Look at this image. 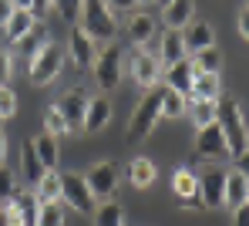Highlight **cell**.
I'll return each instance as SVG.
<instances>
[{"label":"cell","instance_id":"6da1fadb","mask_svg":"<svg viewBox=\"0 0 249 226\" xmlns=\"http://www.w3.org/2000/svg\"><path fill=\"white\" fill-rule=\"evenodd\" d=\"M215 122L226 135V145H229V155H243L249 145V129L246 118H243V108L232 101V98H219V108H215Z\"/></svg>","mask_w":249,"mask_h":226},{"label":"cell","instance_id":"7a4b0ae2","mask_svg":"<svg viewBox=\"0 0 249 226\" xmlns=\"http://www.w3.org/2000/svg\"><path fill=\"white\" fill-rule=\"evenodd\" d=\"M162 98H165V85H155V88L138 101L135 115L128 118V138H131V142L148 138V132L155 129V122L162 118Z\"/></svg>","mask_w":249,"mask_h":226},{"label":"cell","instance_id":"3957f363","mask_svg":"<svg viewBox=\"0 0 249 226\" xmlns=\"http://www.w3.org/2000/svg\"><path fill=\"white\" fill-rule=\"evenodd\" d=\"M81 31L91 41H111L118 24H115V14L108 10L105 0H84L81 7Z\"/></svg>","mask_w":249,"mask_h":226},{"label":"cell","instance_id":"277c9868","mask_svg":"<svg viewBox=\"0 0 249 226\" xmlns=\"http://www.w3.org/2000/svg\"><path fill=\"white\" fill-rule=\"evenodd\" d=\"M61 68H64V51L54 44V41H44L41 51L27 64V75H31L34 85H47V81H54L61 75Z\"/></svg>","mask_w":249,"mask_h":226},{"label":"cell","instance_id":"5b68a950","mask_svg":"<svg viewBox=\"0 0 249 226\" xmlns=\"http://www.w3.org/2000/svg\"><path fill=\"white\" fill-rule=\"evenodd\" d=\"M94 81L101 91H115L122 81V44H108L105 51H98L94 57Z\"/></svg>","mask_w":249,"mask_h":226},{"label":"cell","instance_id":"8992f818","mask_svg":"<svg viewBox=\"0 0 249 226\" xmlns=\"http://www.w3.org/2000/svg\"><path fill=\"white\" fill-rule=\"evenodd\" d=\"M84 182H88V189H91L94 199H108L118 189V166L115 162H94L84 172Z\"/></svg>","mask_w":249,"mask_h":226},{"label":"cell","instance_id":"52a82bcc","mask_svg":"<svg viewBox=\"0 0 249 226\" xmlns=\"http://www.w3.org/2000/svg\"><path fill=\"white\" fill-rule=\"evenodd\" d=\"M61 199H64L68 206H74L78 213H94V206H98V199L91 196L84 176H74V172L61 176Z\"/></svg>","mask_w":249,"mask_h":226},{"label":"cell","instance_id":"ba28073f","mask_svg":"<svg viewBox=\"0 0 249 226\" xmlns=\"http://www.w3.org/2000/svg\"><path fill=\"white\" fill-rule=\"evenodd\" d=\"M196 155H199V159H209V162L229 159V145H226V135H222L219 122L199 129V135H196Z\"/></svg>","mask_w":249,"mask_h":226},{"label":"cell","instance_id":"9c48e42d","mask_svg":"<svg viewBox=\"0 0 249 226\" xmlns=\"http://www.w3.org/2000/svg\"><path fill=\"white\" fill-rule=\"evenodd\" d=\"M226 176H229V172H222V169H206V172L199 176V196H202L206 209L226 206Z\"/></svg>","mask_w":249,"mask_h":226},{"label":"cell","instance_id":"30bf717a","mask_svg":"<svg viewBox=\"0 0 249 226\" xmlns=\"http://www.w3.org/2000/svg\"><path fill=\"white\" fill-rule=\"evenodd\" d=\"M88 91L84 88H71L64 98H61V105H57V112L64 115V122H68V129H81L84 122V112H88Z\"/></svg>","mask_w":249,"mask_h":226},{"label":"cell","instance_id":"8fae6325","mask_svg":"<svg viewBox=\"0 0 249 226\" xmlns=\"http://www.w3.org/2000/svg\"><path fill=\"white\" fill-rule=\"evenodd\" d=\"M68 51H71V57H74V68H91L94 57H98V44L84 34L81 27L71 31V38H68Z\"/></svg>","mask_w":249,"mask_h":226},{"label":"cell","instance_id":"7c38bea8","mask_svg":"<svg viewBox=\"0 0 249 226\" xmlns=\"http://www.w3.org/2000/svg\"><path fill=\"white\" fill-rule=\"evenodd\" d=\"M192 78H196V64L189 57H182V61H175V64L165 68V88L178 91V94H189L192 91Z\"/></svg>","mask_w":249,"mask_h":226},{"label":"cell","instance_id":"4fadbf2b","mask_svg":"<svg viewBox=\"0 0 249 226\" xmlns=\"http://www.w3.org/2000/svg\"><path fill=\"white\" fill-rule=\"evenodd\" d=\"M108 118H111V101H108L105 94H98V98L88 101V112H84L81 129L84 132H101V129L108 125Z\"/></svg>","mask_w":249,"mask_h":226},{"label":"cell","instance_id":"5bb4252c","mask_svg":"<svg viewBox=\"0 0 249 226\" xmlns=\"http://www.w3.org/2000/svg\"><path fill=\"white\" fill-rule=\"evenodd\" d=\"M185 57V44H182V31H168L159 38V47H155V61L159 64H175V61H182Z\"/></svg>","mask_w":249,"mask_h":226},{"label":"cell","instance_id":"9a60e30c","mask_svg":"<svg viewBox=\"0 0 249 226\" xmlns=\"http://www.w3.org/2000/svg\"><path fill=\"white\" fill-rule=\"evenodd\" d=\"M196 14V0H168L165 3V27L168 31H182L192 24Z\"/></svg>","mask_w":249,"mask_h":226},{"label":"cell","instance_id":"2e32d148","mask_svg":"<svg viewBox=\"0 0 249 226\" xmlns=\"http://www.w3.org/2000/svg\"><path fill=\"white\" fill-rule=\"evenodd\" d=\"M131 75H135V81L142 88H155L159 85V61H155V54H135Z\"/></svg>","mask_w":249,"mask_h":226},{"label":"cell","instance_id":"e0dca14e","mask_svg":"<svg viewBox=\"0 0 249 226\" xmlns=\"http://www.w3.org/2000/svg\"><path fill=\"white\" fill-rule=\"evenodd\" d=\"M182 44L185 51H206V47L215 44V31H212V24H189V31L182 34Z\"/></svg>","mask_w":249,"mask_h":226},{"label":"cell","instance_id":"ac0fdd59","mask_svg":"<svg viewBox=\"0 0 249 226\" xmlns=\"http://www.w3.org/2000/svg\"><path fill=\"white\" fill-rule=\"evenodd\" d=\"M34 27H37V20H34V14H31V10H14V14L7 17V24H3L7 38H10L14 44H17L20 38H27Z\"/></svg>","mask_w":249,"mask_h":226},{"label":"cell","instance_id":"d6986e66","mask_svg":"<svg viewBox=\"0 0 249 226\" xmlns=\"http://www.w3.org/2000/svg\"><path fill=\"white\" fill-rule=\"evenodd\" d=\"M31 145H34V152H37V159L44 162V169H57V159H61V149H57V138L41 132V135L31 138Z\"/></svg>","mask_w":249,"mask_h":226},{"label":"cell","instance_id":"ffe728a7","mask_svg":"<svg viewBox=\"0 0 249 226\" xmlns=\"http://www.w3.org/2000/svg\"><path fill=\"white\" fill-rule=\"evenodd\" d=\"M34 199L37 203H61V176L47 169L41 179L34 182Z\"/></svg>","mask_w":249,"mask_h":226},{"label":"cell","instance_id":"44dd1931","mask_svg":"<svg viewBox=\"0 0 249 226\" xmlns=\"http://www.w3.org/2000/svg\"><path fill=\"white\" fill-rule=\"evenodd\" d=\"M185 108H189V115H192V122H196V129H206L215 122V108H219V101H209V98H189L185 94Z\"/></svg>","mask_w":249,"mask_h":226},{"label":"cell","instance_id":"7402d4cb","mask_svg":"<svg viewBox=\"0 0 249 226\" xmlns=\"http://www.w3.org/2000/svg\"><path fill=\"white\" fill-rule=\"evenodd\" d=\"M155 38V20H152V14H135L131 20H128V41L131 44H148Z\"/></svg>","mask_w":249,"mask_h":226},{"label":"cell","instance_id":"603a6c76","mask_svg":"<svg viewBox=\"0 0 249 226\" xmlns=\"http://www.w3.org/2000/svg\"><path fill=\"white\" fill-rule=\"evenodd\" d=\"M155 176H159V172H155V162H152V159H142V155L131 159V166H128V182H131V186L148 189V186L155 182Z\"/></svg>","mask_w":249,"mask_h":226},{"label":"cell","instance_id":"cb8c5ba5","mask_svg":"<svg viewBox=\"0 0 249 226\" xmlns=\"http://www.w3.org/2000/svg\"><path fill=\"white\" fill-rule=\"evenodd\" d=\"M249 196V179L243 172H229L226 176V206L229 209H236V206H243Z\"/></svg>","mask_w":249,"mask_h":226},{"label":"cell","instance_id":"d4e9b609","mask_svg":"<svg viewBox=\"0 0 249 226\" xmlns=\"http://www.w3.org/2000/svg\"><path fill=\"white\" fill-rule=\"evenodd\" d=\"M192 98H209V101H219L222 91H219V75H206V71H196L192 78Z\"/></svg>","mask_w":249,"mask_h":226},{"label":"cell","instance_id":"484cf974","mask_svg":"<svg viewBox=\"0 0 249 226\" xmlns=\"http://www.w3.org/2000/svg\"><path fill=\"white\" fill-rule=\"evenodd\" d=\"M20 166H24V179L31 182V186H34V182L47 172V169H44V162L37 159V152H34V145H31V142L20 149Z\"/></svg>","mask_w":249,"mask_h":226},{"label":"cell","instance_id":"4316f807","mask_svg":"<svg viewBox=\"0 0 249 226\" xmlns=\"http://www.w3.org/2000/svg\"><path fill=\"white\" fill-rule=\"evenodd\" d=\"M192 64H196V71H206V75H219V68H222V51H219L215 44L206 47V51H196Z\"/></svg>","mask_w":249,"mask_h":226},{"label":"cell","instance_id":"83f0119b","mask_svg":"<svg viewBox=\"0 0 249 226\" xmlns=\"http://www.w3.org/2000/svg\"><path fill=\"white\" fill-rule=\"evenodd\" d=\"M172 189H175L178 199H185V196L199 192V176H196L192 169H175V176H172Z\"/></svg>","mask_w":249,"mask_h":226},{"label":"cell","instance_id":"f1b7e54d","mask_svg":"<svg viewBox=\"0 0 249 226\" xmlns=\"http://www.w3.org/2000/svg\"><path fill=\"white\" fill-rule=\"evenodd\" d=\"M91 216H94V226H122V220H124L118 203H101V206H94Z\"/></svg>","mask_w":249,"mask_h":226},{"label":"cell","instance_id":"f546056e","mask_svg":"<svg viewBox=\"0 0 249 226\" xmlns=\"http://www.w3.org/2000/svg\"><path fill=\"white\" fill-rule=\"evenodd\" d=\"M34 226H64V206L61 203H37V223Z\"/></svg>","mask_w":249,"mask_h":226},{"label":"cell","instance_id":"4dcf8cb0","mask_svg":"<svg viewBox=\"0 0 249 226\" xmlns=\"http://www.w3.org/2000/svg\"><path fill=\"white\" fill-rule=\"evenodd\" d=\"M185 94H178V91L165 88V98H162V118H178L182 112H185Z\"/></svg>","mask_w":249,"mask_h":226},{"label":"cell","instance_id":"1f68e13d","mask_svg":"<svg viewBox=\"0 0 249 226\" xmlns=\"http://www.w3.org/2000/svg\"><path fill=\"white\" fill-rule=\"evenodd\" d=\"M44 132H47V135H54V138H61L64 132H71V129H68V122H64V115L57 112V105L44 112Z\"/></svg>","mask_w":249,"mask_h":226},{"label":"cell","instance_id":"d6a6232c","mask_svg":"<svg viewBox=\"0 0 249 226\" xmlns=\"http://www.w3.org/2000/svg\"><path fill=\"white\" fill-rule=\"evenodd\" d=\"M81 7H84V0H54V10H57L68 24H74V20L81 17Z\"/></svg>","mask_w":249,"mask_h":226},{"label":"cell","instance_id":"836d02e7","mask_svg":"<svg viewBox=\"0 0 249 226\" xmlns=\"http://www.w3.org/2000/svg\"><path fill=\"white\" fill-rule=\"evenodd\" d=\"M14 192H17V182H14V176L0 166V206H10Z\"/></svg>","mask_w":249,"mask_h":226},{"label":"cell","instance_id":"e575fe53","mask_svg":"<svg viewBox=\"0 0 249 226\" xmlns=\"http://www.w3.org/2000/svg\"><path fill=\"white\" fill-rule=\"evenodd\" d=\"M14 112H17V94H14L10 88H0V115L10 118Z\"/></svg>","mask_w":249,"mask_h":226},{"label":"cell","instance_id":"d590c367","mask_svg":"<svg viewBox=\"0 0 249 226\" xmlns=\"http://www.w3.org/2000/svg\"><path fill=\"white\" fill-rule=\"evenodd\" d=\"M17 44H20V51H24L27 57H34V54L41 51V44H44V41H41V34H34V31H31V34H27V38H20Z\"/></svg>","mask_w":249,"mask_h":226},{"label":"cell","instance_id":"8d00e7d4","mask_svg":"<svg viewBox=\"0 0 249 226\" xmlns=\"http://www.w3.org/2000/svg\"><path fill=\"white\" fill-rule=\"evenodd\" d=\"M10 75H14V64H10V54H7V51H0V88H7V81H10Z\"/></svg>","mask_w":249,"mask_h":226},{"label":"cell","instance_id":"74e56055","mask_svg":"<svg viewBox=\"0 0 249 226\" xmlns=\"http://www.w3.org/2000/svg\"><path fill=\"white\" fill-rule=\"evenodd\" d=\"M51 7H54V0H31V14H34V20H44V17L51 14Z\"/></svg>","mask_w":249,"mask_h":226},{"label":"cell","instance_id":"f35d334b","mask_svg":"<svg viewBox=\"0 0 249 226\" xmlns=\"http://www.w3.org/2000/svg\"><path fill=\"white\" fill-rule=\"evenodd\" d=\"M232 226H249V203L232 209Z\"/></svg>","mask_w":249,"mask_h":226},{"label":"cell","instance_id":"ab89813d","mask_svg":"<svg viewBox=\"0 0 249 226\" xmlns=\"http://www.w3.org/2000/svg\"><path fill=\"white\" fill-rule=\"evenodd\" d=\"M182 209H206V203H202V196H199V192H192V196H185V199H182Z\"/></svg>","mask_w":249,"mask_h":226},{"label":"cell","instance_id":"60d3db41","mask_svg":"<svg viewBox=\"0 0 249 226\" xmlns=\"http://www.w3.org/2000/svg\"><path fill=\"white\" fill-rule=\"evenodd\" d=\"M105 3H108V10L115 14V10H131L138 0H105Z\"/></svg>","mask_w":249,"mask_h":226},{"label":"cell","instance_id":"b9f144b4","mask_svg":"<svg viewBox=\"0 0 249 226\" xmlns=\"http://www.w3.org/2000/svg\"><path fill=\"white\" fill-rule=\"evenodd\" d=\"M236 172H243V176L249 179V145H246L243 155H236Z\"/></svg>","mask_w":249,"mask_h":226},{"label":"cell","instance_id":"7bdbcfd3","mask_svg":"<svg viewBox=\"0 0 249 226\" xmlns=\"http://www.w3.org/2000/svg\"><path fill=\"white\" fill-rule=\"evenodd\" d=\"M236 24H239V34L249 41V7H246V10H239V20H236Z\"/></svg>","mask_w":249,"mask_h":226},{"label":"cell","instance_id":"ee69618b","mask_svg":"<svg viewBox=\"0 0 249 226\" xmlns=\"http://www.w3.org/2000/svg\"><path fill=\"white\" fill-rule=\"evenodd\" d=\"M10 14H14V3H10V0H0V27L7 24V17H10Z\"/></svg>","mask_w":249,"mask_h":226},{"label":"cell","instance_id":"f6af8a7d","mask_svg":"<svg viewBox=\"0 0 249 226\" xmlns=\"http://www.w3.org/2000/svg\"><path fill=\"white\" fill-rule=\"evenodd\" d=\"M3 159H7V135L0 132V166H3Z\"/></svg>","mask_w":249,"mask_h":226},{"label":"cell","instance_id":"bcb514c9","mask_svg":"<svg viewBox=\"0 0 249 226\" xmlns=\"http://www.w3.org/2000/svg\"><path fill=\"white\" fill-rule=\"evenodd\" d=\"M14 3V10H31V0H10Z\"/></svg>","mask_w":249,"mask_h":226},{"label":"cell","instance_id":"7dc6e473","mask_svg":"<svg viewBox=\"0 0 249 226\" xmlns=\"http://www.w3.org/2000/svg\"><path fill=\"white\" fill-rule=\"evenodd\" d=\"M138 3H155V0H138Z\"/></svg>","mask_w":249,"mask_h":226},{"label":"cell","instance_id":"c3c4849f","mask_svg":"<svg viewBox=\"0 0 249 226\" xmlns=\"http://www.w3.org/2000/svg\"><path fill=\"white\" fill-rule=\"evenodd\" d=\"M155 3H162V7H165V3H168V0H155Z\"/></svg>","mask_w":249,"mask_h":226},{"label":"cell","instance_id":"681fc988","mask_svg":"<svg viewBox=\"0 0 249 226\" xmlns=\"http://www.w3.org/2000/svg\"><path fill=\"white\" fill-rule=\"evenodd\" d=\"M0 125H3V115H0Z\"/></svg>","mask_w":249,"mask_h":226},{"label":"cell","instance_id":"f907efd6","mask_svg":"<svg viewBox=\"0 0 249 226\" xmlns=\"http://www.w3.org/2000/svg\"><path fill=\"white\" fill-rule=\"evenodd\" d=\"M246 203H249V196H246Z\"/></svg>","mask_w":249,"mask_h":226}]
</instances>
